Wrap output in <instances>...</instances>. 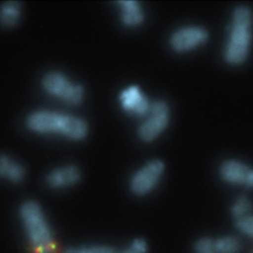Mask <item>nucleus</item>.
Segmentation results:
<instances>
[{"label": "nucleus", "mask_w": 253, "mask_h": 253, "mask_svg": "<svg viewBox=\"0 0 253 253\" xmlns=\"http://www.w3.org/2000/svg\"><path fill=\"white\" fill-rule=\"evenodd\" d=\"M22 16V5L17 1H6L0 7V23L7 28L17 25Z\"/></svg>", "instance_id": "ddd939ff"}, {"label": "nucleus", "mask_w": 253, "mask_h": 253, "mask_svg": "<svg viewBox=\"0 0 253 253\" xmlns=\"http://www.w3.org/2000/svg\"><path fill=\"white\" fill-rule=\"evenodd\" d=\"M209 38L208 32L198 26L183 27L175 31L170 37V46L178 53L193 51L204 45Z\"/></svg>", "instance_id": "0eeeda50"}, {"label": "nucleus", "mask_w": 253, "mask_h": 253, "mask_svg": "<svg viewBox=\"0 0 253 253\" xmlns=\"http://www.w3.org/2000/svg\"><path fill=\"white\" fill-rule=\"evenodd\" d=\"M245 185L249 186V187H253V169H252V168H251V170L249 172V175L247 177Z\"/></svg>", "instance_id": "aec40b11"}, {"label": "nucleus", "mask_w": 253, "mask_h": 253, "mask_svg": "<svg viewBox=\"0 0 253 253\" xmlns=\"http://www.w3.org/2000/svg\"><path fill=\"white\" fill-rule=\"evenodd\" d=\"M194 253H217L216 239L210 237L200 238L194 245Z\"/></svg>", "instance_id": "dca6fc26"}, {"label": "nucleus", "mask_w": 253, "mask_h": 253, "mask_svg": "<svg viewBox=\"0 0 253 253\" xmlns=\"http://www.w3.org/2000/svg\"><path fill=\"white\" fill-rule=\"evenodd\" d=\"M251 11L244 6L238 7L229 26V37L225 49V59L232 65L243 63L248 55L251 40Z\"/></svg>", "instance_id": "7ed1b4c3"}, {"label": "nucleus", "mask_w": 253, "mask_h": 253, "mask_svg": "<svg viewBox=\"0 0 253 253\" xmlns=\"http://www.w3.org/2000/svg\"><path fill=\"white\" fill-rule=\"evenodd\" d=\"M241 247L240 240L235 236L228 235L216 239L217 253H239Z\"/></svg>", "instance_id": "4468645a"}, {"label": "nucleus", "mask_w": 253, "mask_h": 253, "mask_svg": "<svg viewBox=\"0 0 253 253\" xmlns=\"http://www.w3.org/2000/svg\"><path fill=\"white\" fill-rule=\"evenodd\" d=\"M251 211H252V203L248 198L244 196H241L238 199H236L234 204L231 207V213L235 220H238L240 218L250 215Z\"/></svg>", "instance_id": "2eb2a0df"}, {"label": "nucleus", "mask_w": 253, "mask_h": 253, "mask_svg": "<svg viewBox=\"0 0 253 253\" xmlns=\"http://www.w3.org/2000/svg\"><path fill=\"white\" fill-rule=\"evenodd\" d=\"M120 8V18L124 26L137 28L144 22V11L141 4L136 0H120L117 1Z\"/></svg>", "instance_id": "9b49d317"}, {"label": "nucleus", "mask_w": 253, "mask_h": 253, "mask_svg": "<svg viewBox=\"0 0 253 253\" xmlns=\"http://www.w3.org/2000/svg\"><path fill=\"white\" fill-rule=\"evenodd\" d=\"M169 108L165 101L157 100L152 102L149 113L143 118L138 129V135L144 142L156 140L169 124Z\"/></svg>", "instance_id": "39448f33"}, {"label": "nucleus", "mask_w": 253, "mask_h": 253, "mask_svg": "<svg viewBox=\"0 0 253 253\" xmlns=\"http://www.w3.org/2000/svg\"><path fill=\"white\" fill-rule=\"evenodd\" d=\"M149 248L148 244L143 239H135L133 240L128 247H126L124 250L118 253H148Z\"/></svg>", "instance_id": "6ab92c4d"}, {"label": "nucleus", "mask_w": 253, "mask_h": 253, "mask_svg": "<svg viewBox=\"0 0 253 253\" xmlns=\"http://www.w3.org/2000/svg\"><path fill=\"white\" fill-rule=\"evenodd\" d=\"M165 171V165L161 160L153 159L144 164L133 174L130 180V189L136 196L150 194L160 182Z\"/></svg>", "instance_id": "423d86ee"}, {"label": "nucleus", "mask_w": 253, "mask_h": 253, "mask_svg": "<svg viewBox=\"0 0 253 253\" xmlns=\"http://www.w3.org/2000/svg\"><path fill=\"white\" fill-rule=\"evenodd\" d=\"M28 128L41 135H59L72 141H81L88 135V124L82 118L57 111L39 110L30 114Z\"/></svg>", "instance_id": "f257e3e1"}, {"label": "nucleus", "mask_w": 253, "mask_h": 253, "mask_svg": "<svg viewBox=\"0 0 253 253\" xmlns=\"http://www.w3.org/2000/svg\"><path fill=\"white\" fill-rule=\"evenodd\" d=\"M235 226L243 235L253 238V215L235 220Z\"/></svg>", "instance_id": "a211bd4d"}, {"label": "nucleus", "mask_w": 253, "mask_h": 253, "mask_svg": "<svg viewBox=\"0 0 253 253\" xmlns=\"http://www.w3.org/2000/svg\"><path fill=\"white\" fill-rule=\"evenodd\" d=\"M63 253H118V251L107 245H93L81 248H68Z\"/></svg>", "instance_id": "f3484780"}, {"label": "nucleus", "mask_w": 253, "mask_h": 253, "mask_svg": "<svg viewBox=\"0 0 253 253\" xmlns=\"http://www.w3.org/2000/svg\"><path fill=\"white\" fill-rule=\"evenodd\" d=\"M119 101L124 112L142 119L149 113L152 104L137 85H130L124 88L120 92Z\"/></svg>", "instance_id": "6e6552de"}, {"label": "nucleus", "mask_w": 253, "mask_h": 253, "mask_svg": "<svg viewBox=\"0 0 253 253\" xmlns=\"http://www.w3.org/2000/svg\"><path fill=\"white\" fill-rule=\"evenodd\" d=\"M19 215L33 252L57 253V243L42 207L35 201H28L20 207Z\"/></svg>", "instance_id": "f03ea898"}, {"label": "nucleus", "mask_w": 253, "mask_h": 253, "mask_svg": "<svg viewBox=\"0 0 253 253\" xmlns=\"http://www.w3.org/2000/svg\"><path fill=\"white\" fill-rule=\"evenodd\" d=\"M81 171L76 165L67 164L51 170L46 178L47 184L54 189H62L73 186L79 182Z\"/></svg>", "instance_id": "1a4fd4ad"}, {"label": "nucleus", "mask_w": 253, "mask_h": 253, "mask_svg": "<svg viewBox=\"0 0 253 253\" xmlns=\"http://www.w3.org/2000/svg\"><path fill=\"white\" fill-rule=\"evenodd\" d=\"M0 175L10 182L18 183L24 180L26 169L22 164L13 158L2 155L0 157Z\"/></svg>", "instance_id": "f8f14e48"}, {"label": "nucleus", "mask_w": 253, "mask_h": 253, "mask_svg": "<svg viewBox=\"0 0 253 253\" xmlns=\"http://www.w3.org/2000/svg\"><path fill=\"white\" fill-rule=\"evenodd\" d=\"M42 86L49 95L69 105H79L85 96L81 84L59 71L48 72L42 79Z\"/></svg>", "instance_id": "20e7f679"}, {"label": "nucleus", "mask_w": 253, "mask_h": 253, "mask_svg": "<svg viewBox=\"0 0 253 253\" xmlns=\"http://www.w3.org/2000/svg\"><path fill=\"white\" fill-rule=\"evenodd\" d=\"M251 168L237 160H227L220 167V176L227 183L245 185Z\"/></svg>", "instance_id": "9d476101"}]
</instances>
